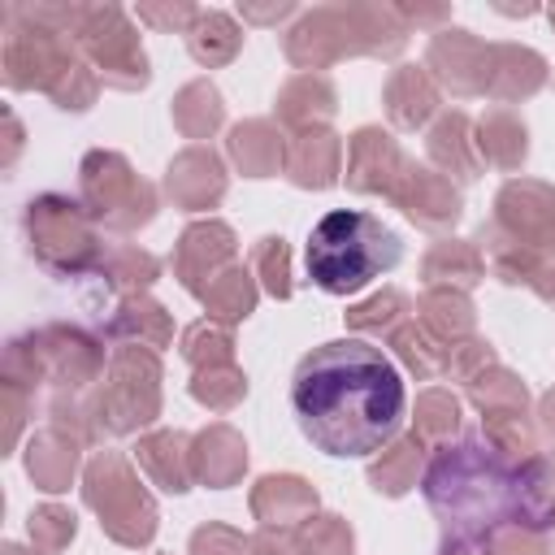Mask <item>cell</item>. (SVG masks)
Masks as SVG:
<instances>
[{
    "mask_svg": "<svg viewBox=\"0 0 555 555\" xmlns=\"http://www.w3.org/2000/svg\"><path fill=\"white\" fill-rule=\"evenodd\" d=\"M234 48H238V30H234V22L225 17V13H199L195 17V26H191V52L199 56V61H225V56H234Z\"/></svg>",
    "mask_w": 555,
    "mask_h": 555,
    "instance_id": "obj_5",
    "label": "cell"
},
{
    "mask_svg": "<svg viewBox=\"0 0 555 555\" xmlns=\"http://www.w3.org/2000/svg\"><path fill=\"white\" fill-rule=\"evenodd\" d=\"M425 499L442 525V546H490L507 525H538L529 494V464H516L507 447L464 438L434 451L425 468Z\"/></svg>",
    "mask_w": 555,
    "mask_h": 555,
    "instance_id": "obj_2",
    "label": "cell"
},
{
    "mask_svg": "<svg viewBox=\"0 0 555 555\" xmlns=\"http://www.w3.org/2000/svg\"><path fill=\"white\" fill-rule=\"evenodd\" d=\"M291 408L317 451L360 460L399 434L408 390L382 347L364 338H334L299 360L291 377Z\"/></svg>",
    "mask_w": 555,
    "mask_h": 555,
    "instance_id": "obj_1",
    "label": "cell"
},
{
    "mask_svg": "<svg viewBox=\"0 0 555 555\" xmlns=\"http://www.w3.org/2000/svg\"><path fill=\"white\" fill-rule=\"evenodd\" d=\"M386 100H390V117H395L399 126H421V121L429 117V108H434V87L425 82L421 69H399V74L390 78Z\"/></svg>",
    "mask_w": 555,
    "mask_h": 555,
    "instance_id": "obj_4",
    "label": "cell"
},
{
    "mask_svg": "<svg viewBox=\"0 0 555 555\" xmlns=\"http://www.w3.org/2000/svg\"><path fill=\"white\" fill-rule=\"evenodd\" d=\"M551 22H555V9H551Z\"/></svg>",
    "mask_w": 555,
    "mask_h": 555,
    "instance_id": "obj_7",
    "label": "cell"
},
{
    "mask_svg": "<svg viewBox=\"0 0 555 555\" xmlns=\"http://www.w3.org/2000/svg\"><path fill=\"white\" fill-rule=\"evenodd\" d=\"M403 247L395 230H386L373 212L360 208H334L325 212L308 234V278L325 295H356L373 278L390 273L399 264Z\"/></svg>",
    "mask_w": 555,
    "mask_h": 555,
    "instance_id": "obj_3",
    "label": "cell"
},
{
    "mask_svg": "<svg viewBox=\"0 0 555 555\" xmlns=\"http://www.w3.org/2000/svg\"><path fill=\"white\" fill-rule=\"evenodd\" d=\"M139 17H147V22H182V17H199L195 9H178V13H169V9H139Z\"/></svg>",
    "mask_w": 555,
    "mask_h": 555,
    "instance_id": "obj_6",
    "label": "cell"
}]
</instances>
